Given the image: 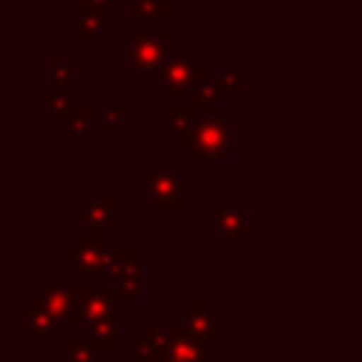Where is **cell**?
<instances>
[{
  "mask_svg": "<svg viewBox=\"0 0 362 362\" xmlns=\"http://www.w3.org/2000/svg\"><path fill=\"white\" fill-rule=\"evenodd\" d=\"M74 297H76L79 320H85V322H96V320H113V311H116V297L110 300V291H102V294L74 291Z\"/></svg>",
  "mask_w": 362,
  "mask_h": 362,
  "instance_id": "8992f818",
  "label": "cell"
},
{
  "mask_svg": "<svg viewBox=\"0 0 362 362\" xmlns=\"http://www.w3.org/2000/svg\"><path fill=\"white\" fill-rule=\"evenodd\" d=\"M184 328H187L189 337H195V339H201V342H209V339L218 337V322H215V317L206 311L204 303H195V305H192V311L187 314Z\"/></svg>",
  "mask_w": 362,
  "mask_h": 362,
  "instance_id": "52a82bcc",
  "label": "cell"
},
{
  "mask_svg": "<svg viewBox=\"0 0 362 362\" xmlns=\"http://www.w3.org/2000/svg\"><path fill=\"white\" fill-rule=\"evenodd\" d=\"M113 212H116V201L113 198H96L90 201V206L85 212H79V221L82 223H90L93 229H102L113 221Z\"/></svg>",
  "mask_w": 362,
  "mask_h": 362,
  "instance_id": "8fae6325",
  "label": "cell"
},
{
  "mask_svg": "<svg viewBox=\"0 0 362 362\" xmlns=\"http://www.w3.org/2000/svg\"><path fill=\"white\" fill-rule=\"evenodd\" d=\"M170 0H139L130 6V17H164Z\"/></svg>",
  "mask_w": 362,
  "mask_h": 362,
  "instance_id": "ac0fdd59",
  "label": "cell"
},
{
  "mask_svg": "<svg viewBox=\"0 0 362 362\" xmlns=\"http://www.w3.org/2000/svg\"><path fill=\"white\" fill-rule=\"evenodd\" d=\"M139 266H141V255L133 249H122V252L107 255V269L116 277H139Z\"/></svg>",
  "mask_w": 362,
  "mask_h": 362,
  "instance_id": "7c38bea8",
  "label": "cell"
},
{
  "mask_svg": "<svg viewBox=\"0 0 362 362\" xmlns=\"http://www.w3.org/2000/svg\"><path fill=\"white\" fill-rule=\"evenodd\" d=\"M221 88H226L229 93L240 96V93H243V71H235V68L223 71V74H221Z\"/></svg>",
  "mask_w": 362,
  "mask_h": 362,
  "instance_id": "cb8c5ba5",
  "label": "cell"
},
{
  "mask_svg": "<svg viewBox=\"0 0 362 362\" xmlns=\"http://www.w3.org/2000/svg\"><path fill=\"white\" fill-rule=\"evenodd\" d=\"M192 113H195V107H170V113H167L170 133L178 136L181 141H189L192 139V130H195Z\"/></svg>",
  "mask_w": 362,
  "mask_h": 362,
  "instance_id": "4fadbf2b",
  "label": "cell"
},
{
  "mask_svg": "<svg viewBox=\"0 0 362 362\" xmlns=\"http://www.w3.org/2000/svg\"><path fill=\"white\" fill-rule=\"evenodd\" d=\"M71 263H76V269L82 274H99L107 269V252L102 249V240L96 235H85L76 240V246L65 255Z\"/></svg>",
  "mask_w": 362,
  "mask_h": 362,
  "instance_id": "5b68a950",
  "label": "cell"
},
{
  "mask_svg": "<svg viewBox=\"0 0 362 362\" xmlns=\"http://www.w3.org/2000/svg\"><path fill=\"white\" fill-rule=\"evenodd\" d=\"M178 192H181V181L175 173H144L141 175V195L150 198L153 206L161 212L178 209L181 204Z\"/></svg>",
  "mask_w": 362,
  "mask_h": 362,
  "instance_id": "3957f363",
  "label": "cell"
},
{
  "mask_svg": "<svg viewBox=\"0 0 362 362\" xmlns=\"http://www.w3.org/2000/svg\"><path fill=\"white\" fill-rule=\"evenodd\" d=\"M206 221L215 223L221 235H240L243 232V212L240 209H232V212H223V215L218 209H212Z\"/></svg>",
  "mask_w": 362,
  "mask_h": 362,
  "instance_id": "9a60e30c",
  "label": "cell"
},
{
  "mask_svg": "<svg viewBox=\"0 0 362 362\" xmlns=\"http://www.w3.org/2000/svg\"><path fill=\"white\" fill-rule=\"evenodd\" d=\"M153 356H156V351H153L141 337L127 342V359H130V362H153Z\"/></svg>",
  "mask_w": 362,
  "mask_h": 362,
  "instance_id": "603a6c76",
  "label": "cell"
},
{
  "mask_svg": "<svg viewBox=\"0 0 362 362\" xmlns=\"http://www.w3.org/2000/svg\"><path fill=\"white\" fill-rule=\"evenodd\" d=\"M40 107L51 110V113L59 116V119H68V116L74 113V102H71V96L65 93V88H54L48 96H40Z\"/></svg>",
  "mask_w": 362,
  "mask_h": 362,
  "instance_id": "5bb4252c",
  "label": "cell"
},
{
  "mask_svg": "<svg viewBox=\"0 0 362 362\" xmlns=\"http://www.w3.org/2000/svg\"><path fill=\"white\" fill-rule=\"evenodd\" d=\"M127 48H130V62L139 71V76L144 82H150V79L158 76V65L164 62V54H167V31H153V34L130 31Z\"/></svg>",
  "mask_w": 362,
  "mask_h": 362,
  "instance_id": "6da1fadb",
  "label": "cell"
},
{
  "mask_svg": "<svg viewBox=\"0 0 362 362\" xmlns=\"http://www.w3.org/2000/svg\"><path fill=\"white\" fill-rule=\"evenodd\" d=\"M90 342L96 345L99 354L113 351V345H116V328H113V322L110 320H96L90 325Z\"/></svg>",
  "mask_w": 362,
  "mask_h": 362,
  "instance_id": "2e32d148",
  "label": "cell"
},
{
  "mask_svg": "<svg viewBox=\"0 0 362 362\" xmlns=\"http://www.w3.org/2000/svg\"><path fill=\"white\" fill-rule=\"evenodd\" d=\"M218 90H221V85H215V82L198 85V88H195V96H192V107L212 113V110H215V102H218Z\"/></svg>",
  "mask_w": 362,
  "mask_h": 362,
  "instance_id": "e0dca14e",
  "label": "cell"
},
{
  "mask_svg": "<svg viewBox=\"0 0 362 362\" xmlns=\"http://www.w3.org/2000/svg\"><path fill=\"white\" fill-rule=\"evenodd\" d=\"M192 156L195 158H221V156H229V122L218 119V113L212 110L204 122L195 124L192 130Z\"/></svg>",
  "mask_w": 362,
  "mask_h": 362,
  "instance_id": "7a4b0ae2",
  "label": "cell"
},
{
  "mask_svg": "<svg viewBox=\"0 0 362 362\" xmlns=\"http://www.w3.org/2000/svg\"><path fill=\"white\" fill-rule=\"evenodd\" d=\"M79 42H99L102 40V11L96 6H79Z\"/></svg>",
  "mask_w": 362,
  "mask_h": 362,
  "instance_id": "9c48e42d",
  "label": "cell"
},
{
  "mask_svg": "<svg viewBox=\"0 0 362 362\" xmlns=\"http://www.w3.org/2000/svg\"><path fill=\"white\" fill-rule=\"evenodd\" d=\"M68 362H96V345L93 342H65Z\"/></svg>",
  "mask_w": 362,
  "mask_h": 362,
  "instance_id": "d6986e66",
  "label": "cell"
},
{
  "mask_svg": "<svg viewBox=\"0 0 362 362\" xmlns=\"http://www.w3.org/2000/svg\"><path fill=\"white\" fill-rule=\"evenodd\" d=\"M204 79H206L204 68H198L189 57H173V59H167V65H164V71H161V82H164L167 90L175 93V96L187 93L189 88L204 85Z\"/></svg>",
  "mask_w": 362,
  "mask_h": 362,
  "instance_id": "277c9868",
  "label": "cell"
},
{
  "mask_svg": "<svg viewBox=\"0 0 362 362\" xmlns=\"http://www.w3.org/2000/svg\"><path fill=\"white\" fill-rule=\"evenodd\" d=\"M141 294V280L139 277H119L116 288H113V297L119 300H136Z\"/></svg>",
  "mask_w": 362,
  "mask_h": 362,
  "instance_id": "44dd1931",
  "label": "cell"
},
{
  "mask_svg": "<svg viewBox=\"0 0 362 362\" xmlns=\"http://www.w3.org/2000/svg\"><path fill=\"white\" fill-rule=\"evenodd\" d=\"M167 354H170L173 362H201V356H204V342L195 339V337H189L187 331H181V334L173 331V342H170Z\"/></svg>",
  "mask_w": 362,
  "mask_h": 362,
  "instance_id": "ba28073f",
  "label": "cell"
},
{
  "mask_svg": "<svg viewBox=\"0 0 362 362\" xmlns=\"http://www.w3.org/2000/svg\"><path fill=\"white\" fill-rule=\"evenodd\" d=\"M51 79H54V88H68V85H71L74 71L65 65L62 57H54V59H51Z\"/></svg>",
  "mask_w": 362,
  "mask_h": 362,
  "instance_id": "7402d4cb",
  "label": "cell"
},
{
  "mask_svg": "<svg viewBox=\"0 0 362 362\" xmlns=\"http://www.w3.org/2000/svg\"><path fill=\"white\" fill-rule=\"evenodd\" d=\"M51 322H54V317H51V311L45 308V303H28L25 305V337L28 339H37V337H42V334H48L51 331Z\"/></svg>",
  "mask_w": 362,
  "mask_h": 362,
  "instance_id": "30bf717a",
  "label": "cell"
},
{
  "mask_svg": "<svg viewBox=\"0 0 362 362\" xmlns=\"http://www.w3.org/2000/svg\"><path fill=\"white\" fill-rule=\"evenodd\" d=\"M102 116H105V133H113V130H116V122H124L130 113H127V107H116V110L105 107Z\"/></svg>",
  "mask_w": 362,
  "mask_h": 362,
  "instance_id": "d4e9b609",
  "label": "cell"
},
{
  "mask_svg": "<svg viewBox=\"0 0 362 362\" xmlns=\"http://www.w3.org/2000/svg\"><path fill=\"white\" fill-rule=\"evenodd\" d=\"M110 0H79V6H96V8H102V6H107Z\"/></svg>",
  "mask_w": 362,
  "mask_h": 362,
  "instance_id": "484cf974",
  "label": "cell"
},
{
  "mask_svg": "<svg viewBox=\"0 0 362 362\" xmlns=\"http://www.w3.org/2000/svg\"><path fill=\"white\" fill-rule=\"evenodd\" d=\"M65 130L68 133H88L90 130V110L74 107V113L65 119Z\"/></svg>",
  "mask_w": 362,
  "mask_h": 362,
  "instance_id": "ffe728a7",
  "label": "cell"
}]
</instances>
